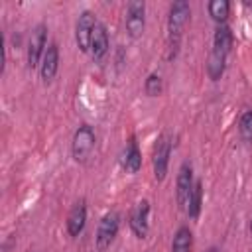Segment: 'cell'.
I'll return each instance as SVG.
<instances>
[{
	"label": "cell",
	"mask_w": 252,
	"mask_h": 252,
	"mask_svg": "<svg viewBox=\"0 0 252 252\" xmlns=\"http://www.w3.org/2000/svg\"><path fill=\"white\" fill-rule=\"evenodd\" d=\"M150 203L146 199L138 201L130 215V228L138 238H146L150 230Z\"/></svg>",
	"instance_id": "cell-9"
},
{
	"label": "cell",
	"mask_w": 252,
	"mask_h": 252,
	"mask_svg": "<svg viewBox=\"0 0 252 252\" xmlns=\"http://www.w3.org/2000/svg\"><path fill=\"white\" fill-rule=\"evenodd\" d=\"M228 8H230V4L226 0H211L209 2V14L219 24H224V20L228 16Z\"/></svg>",
	"instance_id": "cell-17"
},
{
	"label": "cell",
	"mask_w": 252,
	"mask_h": 252,
	"mask_svg": "<svg viewBox=\"0 0 252 252\" xmlns=\"http://www.w3.org/2000/svg\"><path fill=\"white\" fill-rule=\"evenodd\" d=\"M191 244H193L191 230L187 226H179L171 242V252H191Z\"/></svg>",
	"instance_id": "cell-15"
},
{
	"label": "cell",
	"mask_w": 252,
	"mask_h": 252,
	"mask_svg": "<svg viewBox=\"0 0 252 252\" xmlns=\"http://www.w3.org/2000/svg\"><path fill=\"white\" fill-rule=\"evenodd\" d=\"M118 226H120V219L114 211H110L102 217V220L98 224V230H96V248L98 250H106L112 244V240L118 232Z\"/></svg>",
	"instance_id": "cell-7"
},
{
	"label": "cell",
	"mask_w": 252,
	"mask_h": 252,
	"mask_svg": "<svg viewBox=\"0 0 252 252\" xmlns=\"http://www.w3.org/2000/svg\"><path fill=\"white\" fill-rule=\"evenodd\" d=\"M57 67H59V49H57L55 43H49L45 53H43L41 65H39V75H41L43 83H49L55 77Z\"/></svg>",
	"instance_id": "cell-11"
},
{
	"label": "cell",
	"mask_w": 252,
	"mask_h": 252,
	"mask_svg": "<svg viewBox=\"0 0 252 252\" xmlns=\"http://www.w3.org/2000/svg\"><path fill=\"white\" fill-rule=\"evenodd\" d=\"M120 163L122 167L128 171V173H136L142 165V158H140V150H138V144H136V138H130L124 152H122V158H120Z\"/></svg>",
	"instance_id": "cell-14"
},
{
	"label": "cell",
	"mask_w": 252,
	"mask_h": 252,
	"mask_svg": "<svg viewBox=\"0 0 252 252\" xmlns=\"http://www.w3.org/2000/svg\"><path fill=\"white\" fill-rule=\"evenodd\" d=\"M94 142H96V136H94V130L89 126V124H83L77 128L75 136H73V144H71V152H73V158L77 161H87V158L91 156L93 148H94Z\"/></svg>",
	"instance_id": "cell-2"
},
{
	"label": "cell",
	"mask_w": 252,
	"mask_h": 252,
	"mask_svg": "<svg viewBox=\"0 0 252 252\" xmlns=\"http://www.w3.org/2000/svg\"><path fill=\"white\" fill-rule=\"evenodd\" d=\"M207 252H217V248H209V250H207Z\"/></svg>",
	"instance_id": "cell-21"
},
{
	"label": "cell",
	"mask_w": 252,
	"mask_h": 252,
	"mask_svg": "<svg viewBox=\"0 0 252 252\" xmlns=\"http://www.w3.org/2000/svg\"><path fill=\"white\" fill-rule=\"evenodd\" d=\"M85 222H87V205L85 201H77L75 207L71 209L69 213V219H67V230L71 236H79L85 228Z\"/></svg>",
	"instance_id": "cell-13"
},
{
	"label": "cell",
	"mask_w": 252,
	"mask_h": 252,
	"mask_svg": "<svg viewBox=\"0 0 252 252\" xmlns=\"http://www.w3.org/2000/svg\"><path fill=\"white\" fill-rule=\"evenodd\" d=\"M250 232H252V220H250Z\"/></svg>",
	"instance_id": "cell-22"
},
{
	"label": "cell",
	"mask_w": 252,
	"mask_h": 252,
	"mask_svg": "<svg viewBox=\"0 0 252 252\" xmlns=\"http://www.w3.org/2000/svg\"><path fill=\"white\" fill-rule=\"evenodd\" d=\"M224 63H226L224 57H219V55L211 53L209 63H207V73H209V77H211L213 81L220 79V75H222V71H224Z\"/></svg>",
	"instance_id": "cell-18"
},
{
	"label": "cell",
	"mask_w": 252,
	"mask_h": 252,
	"mask_svg": "<svg viewBox=\"0 0 252 252\" xmlns=\"http://www.w3.org/2000/svg\"><path fill=\"white\" fill-rule=\"evenodd\" d=\"M161 93V77L152 73L148 79H146V94L148 96H158Z\"/></svg>",
	"instance_id": "cell-20"
},
{
	"label": "cell",
	"mask_w": 252,
	"mask_h": 252,
	"mask_svg": "<svg viewBox=\"0 0 252 252\" xmlns=\"http://www.w3.org/2000/svg\"><path fill=\"white\" fill-rule=\"evenodd\" d=\"M146 26V4L142 0H132L126 6V30L130 37H140Z\"/></svg>",
	"instance_id": "cell-3"
},
{
	"label": "cell",
	"mask_w": 252,
	"mask_h": 252,
	"mask_svg": "<svg viewBox=\"0 0 252 252\" xmlns=\"http://www.w3.org/2000/svg\"><path fill=\"white\" fill-rule=\"evenodd\" d=\"M201 199H203V183L201 181H195V187H193V193H191V199H189V205H187V215L191 220H195L201 213Z\"/></svg>",
	"instance_id": "cell-16"
},
{
	"label": "cell",
	"mask_w": 252,
	"mask_h": 252,
	"mask_svg": "<svg viewBox=\"0 0 252 252\" xmlns=\"http://www.w3.org/2000/svg\"><path fill=\"white\" fill-rule=\"evenodd\" d=\"M238 132L242 136L244 142H252V110H244L238 122Z\"/></svg>",
	"instance_id": "cell-19"
},
{
	"label": "cell",
	"mask_w": 252,
	"mask_h": 252,
	"mask_svg": "<svg viewBox=\"0 0 252 252\" xmlns=\"http://www.w3.org/2000/svg\"><path fill=\"white\" fill-rule=\"evenodd\" d=\"M94 16L85 10L79 14L77 18V26H75V41H77V47L83 51V53H89L91 49V37H93V30H94Z\"/></svg>",
	"instance_id": "cell-5"
},
{
	"label": "cell",
	"mask_w": 252,
	"mask_h": 252,
	"mask_svg": "<svg viewBox=\"0 0 252 252\" xmlns=\"http://www.w3.org/2000/svg\"><path fill=\"white\" fill-rule=\"evenodd\" d=\"M230 47H232V32L226 24H219L215 30V37H213V53L226 59Z\"/></svg>",
	"instance_id": "cell-12"
},
{
	"label": "cell",
	"mask_w": 252,
	"mask_h": 252,
	"mask_svg": "<svg viewBox=\"0 0 252 252\" xmlns=\"http://www.w3.org/2000/svg\"><path fill=\"white\" fill-rule=\"evenodd\" d=\"M169 154H171V138L167 134H161L154 146V175L158 181H161L167 173V163H169Z\"/></svg>",
	"instance_id": "cell-4"
},
{
	"label": "cell",
	"mask_w": 252,
	"mask_h": 252,
	"mask_svg": "<svg viewBox=\"0 0 252 252\" xmlns=\"http://www.w3.org/2000/svg\"><path fill=\"white\" fill-rule=\"evenodd\" d=\"M45 35H47V28L43 24L35 26L33 32H32V37H30V43H28V67H35V65H41L39 61L43 59V53H45Z\"/></svg>",
	"instance_id": "cell-8"
},
{
	"label": "cell",
	"mask_w": 252,
	"mask_h": 252,
	"mask_svg": "<svg viewBox=\"0 0 252 252\" xmlns=\"http://www.w3.org/2000/svg\"><path fill=\"white\" fill-rule=\"evenodd\" d=\"M91 57L94 61H100L106 53H108V33H106V28L104 24H100L96 20L94 24V30H93V37H91V49H89Z\"/></svg>",
	"instance_id": "cell-10"
},
{
	"label": "cell",
	"mask_w": 252,
	"mask_h": 252,
	"mask_svg": "<svg viewBox=\"0 0 252 252\" xmlns=\"http://www.w3.org/2000/svg\"><path fill=\"white\" fill-rule=\"evenodd\" d=\"M193 167L189 161L181 163L179 167V173H177V189H175V197H177V205L179 209H187L189 205V199H191V193H193Z\"/></svg>",
	"instance_id": "cell-6"
},
{
	"label": "cell",
	"mask_w": 252,
	"mask_h": 252,
	"mask_svg": "<svg viewBox=\"0 0 252 252\" xmlns=\"http://www.w3.org/2000/svg\"><path fill=\"white\" fill-rule=\"evenodd\" d=\"M189 14H191V10H189V4L185 0H177L169 8V20H167V59L169 61L179 51L181 33H183V28H185Z\"/></svg>",
	"instance_id": "cell-1"
}]
</instances>
